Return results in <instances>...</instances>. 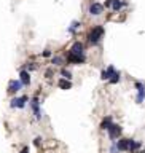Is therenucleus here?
<instances>
[{
    "mask_svg": "<svg viewBox=\"0 0 145 153\" xmlns=\"http://www.w3.org/2000/svg\"><path fill=\"white\" fill-rule=\"evenodd\" d=\"M102 33H104V29L100 27V26H96L94 29H91V32L88 33V40H89L91 45H96V43H99L100 37H102Z\"/></svg>",
    "mask_w": 145,
    "mask_h": 153,
    "instance_id": "1",
    "label": "nucleus"
},
{
    "mask_svg": "<svg viewBox=\"0 0 145 153\" xmlns=\"http://www.w3.org/2000/svg\"><path fill=\"white\" fill-rule=\"evenodd\" d=\"M102 78H104V80H110L112 83H118V80H120V74L113 69L112 65H110L107 70H104V72H102Z\"/></svg>",
    "mask_w": 145,
    "mask_h": 153,
    "instance_id": "2",
    "label": "nucleus"
},
{
    "mask_svg": "<svg viewBox=\"0 0 145 153\" xmlns=\"http://www.w3.org/2000/svg\"><path fill=\"white\" fill-rule=\"evenodd\" d=\"M70 54H72V56H85V54H83V45H81L80 42L74 43V45H72V48H70Z\"/></svg>",
    "mask_w": 145,
    "mask_h": 153,
    "instance_id": "3",
    "label": "nucleus"
},
{
    "mask_svg": "<svg viewBox=\"0 0 145 153\" xmlns=\"http://www.w3.org/2000/svg\"><path fill=\"white\" fill-rule=\"evenodd\" d=\"M107 131H109L110 139H117V137H120V134H121V128H120L118 124H112Z\"/></svg>",
    "mask_w": 145,
    "mask_h": 153,
    "instance_id": "4",
    "label": "nucleus"
},
{
    "mask_svg": "<svg viewBox=\"0 0 145 153\" xmlns=\"http://www.w3.org/2000/svg\"><path fill=\"white\" fill-rule=\"evenodd\" d=\"M102 10H104V7L100 3H93L89 7V13L93 14V16H97V14H100L102 13Z\"/></svg>",
    "mask_w": 145,
    "mask_h": 153,
    "instance_id": "5",
    "label": "nucleus"
},
{
    "mask_svg": "<svg viewBox=\"0 0 145 153\" xmlns=\"http://www.w3.org/2000/svg\"><path fill=\"white\" fill-rule=\"evenodd\" d=\"M26 100H27L26 96H22V97H18V99H13V100H11V107L21 108V107H24V105H26Z\"/></svg>",
    "mask_w": 145,
    "mask_h": 153,
    "instance_id": "6",
    "label": "nucleus"
},
{
    "mask_svg": "<svg viewBox=\"0 0 145 153\" xmlns=\"http://www.w3.org/2000/svg\"><path fill=\"white\" fill-rule=\"evenodd\" d=\"M129 142H131V139H121V140H118L117 148L121 152H126V150H129Z\"/></svg>",
    "mask_w": 145,
    "mask_h": 153,
    "instance_id": "7",
    "label": "nucleus"
},
{
    "mask_svg": "<svg viewBox=\"0 0 145 153\" xmlns=\"http://www.w3.org/2000/svg\"><path fill=\"white\" fill-rule=\"evenodd\" d=\"M136 88H137V91H139L137 102H142L144 97H145V88H144V85H142V83H136Z\"/></svg>",
    "mask_w": 145,
    "mask_h": 153,
    "instance_id": "8",
    "label": "nucleus"
},
{
    "mask_svg": "<svg viewBox=\"0 0 145 153\" xmlns=\"http://www.w3.org/2000/svg\"><path fill=\"white\" fill-rule=\"evenodd\" d=\"M19 76H21V83L22 85H30V76H29V74L26 70H21V74H19Z\"/></svg>",
    "mask_w": 145,
    "mask_h": 153,
    "instance_id": "9",
    "label": "nucleus"
},
{
    "mask_svg": "<svg viewBox=\"0 0 145 153\" xmlns=\"http://www.w3.org/2000/svg\"><path fill=\"white\" fill-rule=\"evenodd\" d=\"M19 89H21V83H19V81H10V85H8L10 93H16Z\"/></svg>",
    "mask_w": 145,
    "mask_h": 153,
    "instance_id": "10",
    "label": "nucleus"
},
{
    "mask_svg": "<svg viewBox=\"0 0 145 153\" xmlns=\"http://www.w3.org/2000/svg\"><path fill=\"white\" fill-rule=\"evenodd\" d=\"M69 61L74 62V64H81V62H85V56H72V54H69Z\"/></svg>",
    "mask_w": 145,
    "mask_h": 153,
    "instance_id": "11",
    "label": "nucleus"
},
{
    "mask_svg": "<svg viewBox=\"0 0 145 153\" xmlns=\"http://www.w3.org/2000/svg\"><path fill=\"white\" fill-rule=\"evenodd\" d=\"M112 124H113V123H112V118L107 117V118H104V121H102V124H100V128H102V129H109Z\"/></svg>",
    "mask_w": 145,
    "mask_h": 153,
    "instance_id": "12",
    "label": "nucleus"
},
{
    "mask_svg": "<svg viewBox=\"0 0 145 153\" xmlns=\"http://www.w3.org/2000/svg\"><path fill=\"white\" fill-rule=\"evenodd\" d=\"M32 108H33V112H35V117L40 118V108H38V100L37 99L32 100Z\"/></svg>",
    "mask_w": 145,
    "mask_h": 153,
    "instance_id": "13",
    "label": "nucleus"
},
{
    "mask_svg": "<svg viewBox=\"0 0 145 153\" xmlns=\"http://www.w3.org/2000/svg\"><path fill=\"white\" fill-rule=\"evenodd\" d=\"M70 86H72V83L69 80H59V88H62V89H70Z\"/></svg>",
    "mask_w": 145,
    "mask_h": 153,
    "instance_id": "14",
    "label": "nucleus"
},
{
    "mask_svg": "<svg viewBox=\"0 0 145 153\" xmlns=\"http://www.w3.org/2000/svg\"><path fill=\"white\" fill-rule=\"evenodd\" d=\"M137 148H139V143H137V142H134V140L129 142V150H131V152L137 150Z\"/></svg>",
    "mask_w": 145,
    "mask_h": 153,
    "instance_id": "15",
    "label": "nucleus"
},
{
    "mask_svg": "<svg viewBox=\"0 0 145 153\" xmlns=\"http://www.w3.org/2000/svg\"><path fill=\"white\" fill-rule=\"evenodd\" d=\"M62 75L65 76V80H69V81H70V78H72V75H70V72H69V70H62Z\"/></svg>",
    "mask_w": 145,
    "mask_h": 153,
    "instance_id": "16",
    "label": "nucleus"
},
{
    "mask_svg": "<svg viewBox=\"0 0 145 153\" xmlns=\"http://www.w3.org/2000/svg\"><path fill=\"white\" fill-rule=\"evenodd\" d=\"M78 26H80V22H77V21H75V22H72V26H70V29H69V30H70V32H74L75 29L78 27Z\"/></svg>",
    "mask_w": 145,
    "mask_h": 153,
    "instance_id": "17",
    "label": "nucleus"
},
{
    "mask_svg": "<svg viewBox=\"0 0 145 153\" xmlns=\"http://www.w3.org/2000/svg\"><path fill=\"white\" fill-rule=\"evenodd\" d=\"M53 64L59 65V64H61V57H54V59H53Z\"/></svg>",
    "mask_w": 145,
    "mask_h": 153,
    "instance_id": "18",
    "label": "nucleus"
},
{
    "mask_svg": "<svg viewBox=\"0 0 145 153\" xmlns=\"http://www.w3.org/2000/svg\"><path fill=\"white\" fill-rule=\"evenodd\" d=\"M51 75H53V72H51V70H48L46 74H45V76H46V78H51Z\"/></svg>",
    "mask_w": 145,
    "mask_h": 153,
    "instance_id": "19",
    "label": "nucleus"
},
{
    "mask_svg": "<svg viewBox=\"0 0 145 153\" xmlns=\"http://www.w3.org/2000/svg\"><path fill=\"white\" fill-rule=\"evenodd\" d=\"M43 56H45V57H48V56H51V51H50V50H46L45 53H43Z\"/></svg>",
    "mask_w": 145,
    "mask_h": 153,
    "instance_id": "20",
    "label": "nucleus"
},
{
    "mask_svg": "<svg viewBox=\"0 0 145 153\" xmlns=\"http://www.w3.org/2000/svg\"><path fill=\"white\" fill-rule=\"evenodd\" d=\"M21 153H29V148H24V150H22Z\"/></svg>",
    "mask_w": 145,
    "mask_h": 153,
    "instance_id": "21",
    "label": "nucleus"
}]
</instances>
